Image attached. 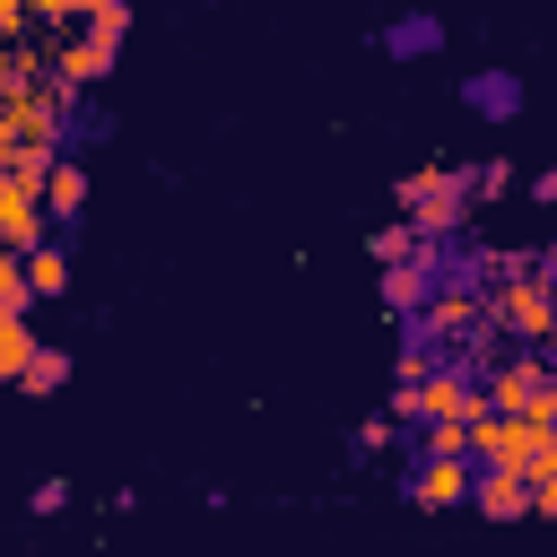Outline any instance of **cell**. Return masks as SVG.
Here are the masks:
<instances>
[{"instance_id":"cell-1","label":"cell","mask_w":557,"mask_h":557,"mask_svg":"<svg viewBox=\"0 0 557 557\" xmlns=\"http://www.w3.org/2000/svg\"><path fill=\"white\" fill-rule=\"evenodd\" d=\"M70 131V87L44 70H0V157H61Z\"/></svg>"},{"instance_id":"cell-2","label":"cell","mask_w":557,"mask_h":557,"mask_svg":"<svg viewBox=\"0 0 557 557\" xmlns=\"http://www.w3.org/2000/svg\"><path fill=\"white\" fill-rule=\"evenodd\" d=\"M487 331H513L522 348H548V339H557V287H548V270H540V261H496Z\"/></svg>"},{"instance_id":"cell-3","label":"cell","mask_w":557,"mask_h":557,"mask_svg":"<svg viewBox=\"0 0 557 557\" xmlns=\"http://www.w3.org/2000/svg\"><path fill=\"white\" fill-rule=\"evenodd\" d=\"M548 444H557V418H548V409H479V418H470L479 470H531V479H540Z\"/></svg>"},{"instance_id":"cell-4","label":"cell","mask_w":557,"mask_h":557,"mask_svg":"<svg viewBox=\"0 0 557 557\" xmlns=\"http://www.w3.org/2000/svg\"><path fill=\"white\" fill-rule=\"evenodd\" d=\"M122 35H131V0H113L104 17H87V26H52V78L78 96V87H96L104 70H113V52H122Z\"/></svg>"},{"instance_id":"cell-5","label":"cell","mask_w":557,"mask_h":557,"mask_svg":"<svg viewBox=\"0 0 557 557\" xmlns=\"http://www.w3.org/2000/svg\"><path fill=\"white\" fill-rule=\"evenodd\" d=\"M44 174H52L44 157H9L0 165V244L9 252H35L44 244V218H52L44 209Z\"/></svg>"},{"instance_id":"cell-6","label":"cell","mask_w":557,"mask_h":557,"mask_svg":"<svg viewBox=\"0 0 557 557\" xmlns=\"http://www.w3.org/2000/svg\"><path fill=\"white\" fill-rule=\"evenodd\" d=\"M479 392H487V409H548V392H557V366L540 357V348H513V357H479Z\"/></svg>"},{"instance_id":"cell-7","label":"cell","mask_w":557,"mask_h":557,"mask_svg":"<svg viewBox=\"0 0 557 557\" xmlns=\"http://www.w3.org/2000/svg\"><path fill=\"white\" fill-rule=\"evenodd\" d=\"M479 191H470V174H444V165H418V174H400V218H418L426 235H444V226H461V209H470Z\"/></svg>"},{"instance_id":"cell-8","label":"cell","mask_w":557,"mask_h":557,"mask_svg":"<svg viewBox=\"0 0 557 557\" xmlns=\"http://www.w3.org/2000/svg\"><path fill=\"white\" fill-rule=\"evenodd\" d=\"M409 496H418L426 513H444V505L479 496V453H426V461L409 470Z\"/></svg>"},{"instance_id":"cell-9","label":"cell","mask_w":557,"mask_h":557,"mask_svg":"<svg viewBox=\"0 0 557 557\" xmlns=\"http://www.w3.org/2000/svg\"><path fill=\"white\" fill-rule=\"evenodd\" d=\"M487 522H513V513H540V479L531 470H479V496H470Z\"/></svg>"},{"instance_id":"cell-10","label":"cell","mask_w":557,"mask_h":557,"mask_svg":"<svg viewBox=\"0 0 557 557\" xmlns=\"http://www.w3.org/2000/svg\"><path fill=\"white\" fill-rule=\"evenodd\" d=\"M435 270H444L435 252H426V261H392V270H383V296H392V313H418V305L435 296Z\"/></svg>"},{"instance_id":"cell-11","label":"cell","mask_w":557,"mask_h":557,"mask_svg":"<svg viewBox=\"0 0 557 557\" xmlns=\"http://www.w3.org/2000/svg\"><path fill=\"white\" fill-rule=\"evenodd\" d=\"M426 252H435V244H426L418 218H392V226L374 235V261H383V270H392V261H426Z\"/></svg>"},{"instance_id":"cell-12","label":"cell","mask_w":557,"mask_h":557,"mask_svg":"<svg viewBox=\"0 0 557 557\" xmlns=\"http://www.w3.org/2000/svg\"><path fill=\"white\" fill-rule=\"evenodd\" d=\"M78 200H87V174H78L70 157H52V174H44V209H52V218H78Z\"/></svg>"},{"instance_id":"cell-13","label":"cell","mask_w":557,"mask_h":557,"mask_svg":"<svg viewBox=\"0 0 557 557\" xmlns=\"http://www.w3.org/2000/svg\"><path fill=\"white\" fill-rule=\"evenodd\" d=\"M26 287H35V296H70V252H61V244H35V252H26Z\"/></svg>"},{"instance_id":"cell-14","label":"cell","mask_w":557,"mask_h":557,"mask_svg":"<svg viewBox=\"0 0 557 557\" xmlns=\"http://www.w3.org/2000/svg\"><path fill=\"white\" fill-rule=\"evenodd\" d=\"M35 348H44V339L26 331V313H0V374H9V383L26 374V357H35Z\"/></svg>"},{"instance_id":"cell-15","label":"cell","mask_w":557,"mask_h":557,"mask_svg":"<svg viewBox=\"0 0 557 557\" xmlns=\"http://www.w3.org/2000/svg\"><path fill=\"white\" fill-rule=\"evenodd\" d=\"M61 383H70V357H61V348H35L26 374H17V392H61Z\"/></svg>"},{"instance_id":"cell-16","label":"cell","mask_w":557,"mask_h":557,"mask_svg":"<svg viewBox=\"0 0 557 557\" xmlns=\"http://www.w3.org/2000/svg\"><path fill=\"white\" fill-rule=\"evenodd\" d=\"M426 453H470V418H426Z\"/></svg>"},{"instance_id":"cell-17","label":"cell","mask_w":557,"mask_h":557,"mask_svg":"<svg viewBox=\"0 0 557 557\" xmlns=\"http://www.w3.org/2000/svg\"><path fill=\"white\" fill-rule=\"evenodd\" d=\"M540 513H557V444H548V461H540Z\"/></svg>"},{"instance_id":"cell-18","label":"cell","mask_w":557,"mask_h":557,"mask_svg":"<svg viewBox=\"0 0 557 557\" xmlns=\"http://www.w3.org/2000/svg\"><path fill=\"white\" fill-rule=\"evenodd\" d=\"M540 200H548V209H557V165H548V174H540Z\"/></svg>"},{"instance_id":"cell-19","label":"cell","mask_w":557,"mask_h":557,"mask_svg":"<svg viewBox=\"0 0 557 557\" xmlns=\"http://www.w3.org/2000/svg\"><path fill=\"white\" fill-rule=\"evenodd\" d=\"M540 270H548V287H557V252H548V261H540Z\"/></svg>"},{"instance_id":"cell-20","label":"cell","mask_w":557,"mask_h":557,"mask_svg":"<svg viewBox=\"0 0 557 557\" xmlns=\"http://www.w3.org/2000/svg\"><path fill=\"white\" fill-rule=\"evenodd\" d=\"M548 418H557V392H548Z\"/></svg>"}]
</instances>
